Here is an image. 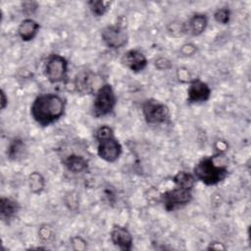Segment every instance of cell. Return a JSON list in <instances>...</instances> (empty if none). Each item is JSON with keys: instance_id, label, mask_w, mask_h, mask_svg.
I'll return each instance as SVG.
<instances>
[{"instance_id": "1", "label": "cell", "mask_w": 251, "mask_h": 251, "mask_svg": "<svg viewBox=\"0 0 251 251\" xmlns=\"http://www.w3.org/2000/svg\"><path fill=\"white\" fill-rule=\"evenodd\" d=\"M65 111V101L58 94L46 93L37 96L31 107L30 114L40 126H46L59 120Z\"/></svg>"}, {"instance_id": "2", "label": "cell", "mask_w": 251, "mask_h": 251, "mask_svg": "<svg viewBox=\"0 0 251 251\" xmlns=\"http://www.w3.org/2000/svg\"><path fill=\"white\" fill-rule=\"evenodd\" d=\"M96 139L98 141L97 154L106 162H115L122 154V145L114 136L113 129L104 125L96 131Z\"/></svg>"}, {"instance_id": "3", "label": "cell", "mask_w": 251, "mask_h": 251, "mask_svg": "<svg viewBox=\"0 0 251 251\" xmlns=\"http://www.w3.org/2000/svg\"><path fill=\"white\" fill-rule=\"evenodd\" d=\"M194 176L207 185H214L221 182L227 176V169L215 163V157H204L193 170Z\"/></svg>"}, {"instance_id": "4", "label": "cell", "mask_w": 251, "mask_h": 251, "mask_svg": "<svg viewBox=\"0 0 251 251\" xmlns=\"http://www.w3.org/2000/svg\"><path fill=\"white\" fill-rule=\"evenodd\" d=\"M117 98L112 86L108 83L103 84L96 91L93 104L92 115L96 118L106 116L110 114L116 106Z\"/></svg>"}, {"instance_id": "5", "label": "cell", "mask_w": 251, "mask_h": 251, "mask_svg": "<svg viewBox=\"0 0 251 251\" xmlns=\"http://www.w3.org/2000/svg\"><path fill=\"white\" fill-rule=\"evenodd\" d=\"M142 114L148 124H162L169 119L170 110L164 103L148 99L142 104Z\"/></svg>"}, {"instance_id": "6", "label": "cell", "mask_w": 251, "mask_h": 251, "mask_svg": "<svg viewBox=\"0 0 251 251\" xmlns=\"http://www.w3.org/2000/svg\"><path fill=\"white\" fill-rule=\"evenodd\" d=\"M160 198L161 202L164 205V208L168 212H170L188 204L192 199V193L190 189L176 186V188L168 190L161 194Z\"/></svg>"}, {"instance_id": "7", "label": "cell", "mask_w": 251, "mask_h": 251, "mask_svg": "<svg viewBox=\"0 0 251 251\" xmlns=\"http://www.w3.org/2000/svg\"><path fill=\"white\" fill-rule=\"evenodd\" d=\"M68 62L58 54H52L48 57L45 64V75L51 83L63 81L67 76Z\"/></svg>"}, {"instance_id": "8", "label": "cell", "mask_w": 251, "mask_h": 251, "mask_svg": "<svg viewBox=\"0 0 251 251\" xmlns=\"http://www.w3.org/2000/svg\"><path fill=\"white\" fill-rule=\"evenodd\" d=\"M101 38L103 42L113 49H118L127 43L128 35L125 30L124 25L118 24L116 25H108L101 31Z\"/></svg>"}, {"instance_id": "9", "label": "cell", "mask_w": 251, "mask_h": 251, "mask_svg": "<svg viewBox=\"0 0 251 251\" xmlns=\"http://www.w3.org/2000/svg\"><path fill=\"white\" fill-rule=\"evenodd\" d=\"M211 95V89L209 85L200 80L194 79L190 82V85L187 90V100L190 103L205 102L209 99Z\"/></svg>"}, {"instance_id": "10", "label": "cell", "mask_w": 251, "mask_h": 251, "mask_svg": "<svg viewBox=\"0 0 251 251\" xmlns=\"http://www.w3.org/2000/svg\"><path fill=\"white\" fill-rule=\"evenodd\" d=\"M122 63L132 72H140L145 69L147 60L140 51L131 49L123 55Z\"/></svg>"}, {"instance_id": "11", "label": "cell", "mask_w": 251, "mask_h": 251, "mask_svg": "<svg viewBox=\"0 0 251 251\" xmlns=\"http://www.w3.org/2000/svg\"><path fill=\"white\" fill-rule=\"evenodd\" d=\"M112 242L122 250H130L132 247V236L125 226H115L111 230Z\"/></svg>"}, {"instance_id": "12", "label": "cell", "mask_w": 251, "mask_h": 251, "mask_svg": "<svg viewBox=\"0 0 251 251\" xmlns=\"http://www.w3.org/2000/svg\"><path fill=\"white\" fill-rule=\"evenodd\" d=\"M208 19L204 14L193 15L183 25V30L191 35H200L207 27Z\"/></svg>"}, {"instance_id": "13", "label": "cell", "mask_w": 251, "mask_h": 251, "mask_svg": "<svg viewBox=\"0 0 251 251\" xmlns=\"http://www.w3.org/2000/svg\"><path fill=\"white\" fill-rule=\"evenodd\" d=\"M39 30V24L32 19H25L18 27V34L24 41H29L34 38Z\"/></svg>"}, {"instance_id": "14", "label": "cell", "mask_w": 251, "mask_h": 251, "mask_svg": "<svg viewBox=\"0 0 251 251\" xmlns=\"http://www.w3.org/2000/svg\"><path fill=\"white\" fill-rule=\"evenodd\" d=\"M20 206L17 201L11 198L2 197L0 200V215L3 222H10L19 212Z\"/></svg>"}, {"instance_id": "15", "label": "cell", "mask_w": 251, "mask_h": 251, "mask_svg": "<svg viewBox=\"0 0 251 251\" xmlns=\"http://www.w3.org/2000/svg\"><path fill=\"white\" fill-rule=\"evenodd\" d=\"M64 163L66 168L74 174L82 173L87 169V161L82 156L79 155H70L66 158Z\"/></svg>"}, {"instance_id": "16", "label": "cell", "mask_w": 251, "mask_h": 251, "mask_svg": "<svg viewBox=\"0 0 251 251\" xmlns=\"http://www.w3.org/2000/svg\"><path fill=\"white\" fill-rule=\"evenodd\" d=\"M92 76L90 73H80L75 78V87L82 94H88L93 91Z\"/></svg>"}, {"instance_id": "17", "label": "cell", "mask_w": 251, "mask_h": 251, "mask_svg": "<svg viewBox=\"0 0 251 251\" xmlns=\"http://www.w3.org/2000/svg\"><path fill=\"white\" fill-rule=\"evenodd\" d=\"M174 182L176 184L177 187L191 190V188L193 187L194 182H195V177L189 173L178 172L174 176Z\"/></svg>"}, {"instance_id": "18", "label": "cell", "mask_w": 251, "mask_h": 251, "mask_svg": "<svg viewBox=\"0 0 251 251\" xmlns=\"http://www.w3.org/2000/svg\"><path fill=\"white\" fill-rule=\"evenodd\" d=\"M28 185L32 193L38 194L44 188V185H45L44 177L38 172H33L28 176Z\"/></svg>"}, {"instance_id": "19", "label": "cell", "mask_w": 251, "mask_h": 251, "mask_svg": "<svg viewBox=\"0 0 251 251\" xmlns=\"http://www.w3.org/2000/svg\"><path fill=\"white\" fill-rule=\"evenodd\" d=\"M24 149H25V144H24L23 140L22 139H14L10 143L8 151H7L9 159H11V160L18 159L24 152Z\"/></svg>"}, {"instance_id": "20", "label": "cell", "mask_w": 251, "mask_h": 251, "mask_svg": "<svg viewBox=\"0 0 251 251\" xmlns=\"http://www.w3.org/2000/svg\"><path fill=\"white\" fill-rule=\"evenodd\" d=\"M88 5H89L91 13L95 17H101L108 10L109 3H105V2H103L101 0H93V1H89Z\"/></svg>"}, {"instance_id": "21", "label": "cell", "mask_w": 251, "mask_h": 251, "mask_svg": "<svg viewBox=\"0 0 251 251\" xmlns=\"http://www.w3.org/2000/svg\"><path fill=\"white\" fill-rule=\"evenodd\" d=\"M214 19L219 24L226 25L230 19V12L227 8H220L215 12Z\"/></svg>"}, {"instance_id": "22", "label": "cell", "mask_w": 251, "mask_h": 251, "mask_svg": "<svg viewBox=\"0 0 251 251\" xmlns=\"http://www.w3.org/2000/svg\"><path fill=\"white\" fill-rule=\"evenodd\" d=\"M38 235H39V238L41 239V241H43L45 243L51 242L54 239V232H53L52 228L47 225H44L39 228Z\"/></svg>"}, {"instance_id": "23", "label": "cell", "mask_w": 251, "mask_h": 251, "mask_svg": "<svg viewBox=\"0 0 251 251\" xmlns=\"http://www.w3.org/2000/svg\"><path fill=\"white\" fill-rule=\"evenodd\" d=\"M22 7H23V11L25 14H33L37 10L38 4L33 1H28V2H24L22 4Z\"/></svg>"}, {"instance_id": "24", "label": "cell", "mask_w": 251, "mask_h": 251, "mask_svg": "<svg viewBox=\"0 0 251 251\" xmlns=\"http://www.w3.org/2000/svg\"><path fill=\"white\" fill-rule=\"evenodd\" d=\"M156 66L161 70H164V69L167 70V69L171 68V63L166 58H160V59L156 60Z\"/></svg>"}, {"instance_id": "25", "label": "cell", "mask_w": 251, "mask_h": 251, "mask_svg": "<svg viewBox=\"0 0 251 251\" xmlns=\"http://www.w3.org/2000/svg\"><path fill=\"white\" fill-rule=\"evenodd\" d=\"M72 243H73V245H74V247H75V249H81V247L79 246L80 244H82V245H85V241L81 238V237H79V236H75V237H73L72 238Z\"/></svg>"}, {"instance_id": "26", "label": "cell", "mask_w": 251, "mask_h": 251, "mask_svg": "<svg viewBox=\"0 0 251 251\" xmlns=\"http://www.w3.org/2000/svg\"><path fill=\"white\" fill-rule=\"evenodd\" d=\"M7 104H8V98L6 97V94L2 89L1 90V109H5Z\"/></svg>"}, {"instance_id": "27", "label": "cell", "mask_w": 251, "mask_h": 251, "mask_svg": "<svg viewBox=\"0 0 251 251\" xmlns=\"http://www.w3.org/2000/svg\"><path fill=\"white\" fill-rule=\"evenodd\" d=\"M217 244L218 245H215V243L213 242V243H211V245L208 247V249H226V247L225 246H223L222 245V243H219V242H217Z\"/></svg>"}]
</instances>
